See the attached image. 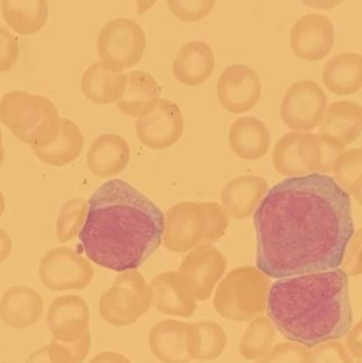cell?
I'll list each match as a JSON object with an SVG mask.
<instances>
[{"label": "cell", "mask_w": 362, "mask_h": 363, "mask_svg": "<svg viewBox=\"0 0 362 363\" xmlns=\"http://www.w3.org/2000/svg\"><path fill=\"white\" fill-rule=\"evenodd\" d=\"M89 203L84 199H72L61 207L57 220V237L61 243L76 238L86 219Z\"/></svg>", "instance_id": "d6a6232c"}, {"label": "cell", "mask_w": 362, "mask_h": 363, "mask_svg": "<svg viewBox=\"0 0 362 363\" xmlns=\"http://www.w3.org/2000/svg\"><path fill=\"white\" fill-rule=\"evenodd\" d=\"M19 57L16 38L9 30L0 28V72H10Z\"/></svg>", "instance_id": "74e56055"}, {"label": "cell", "mask_w": 362, "mask_h": 363, "mask_svg": "<svg viewBox=\"0 0 362 363\" xmlns=\"http://www.w3.org/2000/svg\"><path fill=\"white\" fill-rule=\"evenodd\" d=\"M40 281L51 291L85 289L94 279L93 266L68 247H55L43 256L38 268Z\"/></svg>", "instance_id": "8fae6325"}, {"label": "cell", "mask_w": 362, "mask_h": 363, "mask_svg": "<svg viewBox=\"0 0 362 363\" xmlns=\"http://www.w3.org/2000/svg\"><path fill=\"white\" fill-rule=\"evenodd\" d=\"M266 309L285 338L307 349L344 338L353 325L349 275L337 268L280 279Z\"/></svg>", "instance_id": "3957f363"}, {"label": "cell", "mask_w": 362, "mask_h": 363, "mask_svg": "<svg viewBox=\"0 0 362 363\" xmlns=\"http://www.w3.org/2000/svg\"><path fill=\"white\" fill-rule=\"evenodd\" d=\"M87 203L79 239L98 266L119 273L136 270L162 245L165 215L128 182H106Z\"/></svg>", "instance_id": "7a4b0ae2"}, {"label": "cell", "mask_w": 362, "mask_h": 363, "mask_svg": "<svg viewBox=\"0 0 362 363\" xmlns=\"http://www.w3.org/2000/svg\"><path fill=\"white\" fill-rule=\"evenodd\" d=\"M324 86L334 95L350 96L358 93L362 86V57L346 52L329 59L323 68Z\"/></svg>", "instance_id": "83f0119b"}, {"label": "cell", "mask_w": 362, "mask_h": 363, "mask_svg": "<svg viewBox=\"0 0 362 363\" xmlns=\"http://www.w3.org/2000/svg\"><path fill=\"white\" fill-rule=\"evenodd\" d=\"M216 0H167L172 14L185 23H196L210 15Z\"/></svg>", "instance_id": "e575fe53"}, {"label": "cell", "mask_w": 362, "mask_h": 363, "mask_svg": "<svg viewBox=\"0 0 362 363\" xmlns=\"http://www.w3.org/2000/svg\"><path fill=\"white\" fill-rule=\"evenodd\" d=\"M0 363H10V362H0Z\"/></svg>", "instance_id": "c3c4849f"}, {"label": "cell", "mask_w": 362, "mask_h": 363, "mask_svg": "<svg viewBox=\"0 0 362 363\" xmlns=\"http://www.w3.org/2000/svg\"><path fill=\"white\" fill-rule=\"evenodd\" d=\"M362 108L357 102H334L327 106L319 135L338 150H346L361 134Z\"/></svg>", "instance_id": "e0dca14e"}, {"label": "cell", "mask_w": 362, "mask_h": 363, "mask_svg": "<svg viewBox=\"0 0 362 363\" xmlns=\"http://www.w3.org/2000/svg\"><path fill=\"white\" fill-rule=\"evenodd\" d=\"M159 99L161 87L157 81L148 72L133 70L127 74V85L116 106L125 116L140 119L150 114Z\"/></svg>", "instance_id": "cb8c5ba5"}, {"label": "cell", "mask_w": 362, "mask_h": 363, "mask_svg": "<svg viewBox=\"0 0 362 363\" xmlns=\"http://www.w3.org/2000/svg\"><path fill=\"white\" fill-rule=\"evenodd\" d=\"M4 157H6V151H4V138H2V132L0 130V167L4 162Z\"/></svg>", "instance_id": "bcb514c9"}, {"label": "cell", "mask_w": 362, "mask_h": 363, "mask_svg": "<svg viewBox=\"0 0 362 363\" xmlns=\"http://www.w3.org/2000/svg\"><path fill=\"white\" fill-rule=\"evenodd\" d=\"M312 363H355L344 343L337 340L327 341L314 347L310 352Z\"/></svg>", "instance_id": "8d00e7d4"}, {"label": "cell", "mask_w": 362, "mask_h": 363, "mask_svg": "<svg viewBox=\"0 0 362 363\" xmlns=\"http://www.w3.org/2000/svg\"><path fill=\"white\" fill-rule=\"evenodd\" d=\"M222 205L210 201H184L168 209L164 220V247L172 253H187L203 243L225 237L230 219Z\"/></svg>", "instance_id": "277c9868"}, {"label": "cell", "mask_w": 362, "mask_h": 363, "mask_svg": "<svg viewBox=\"0 0 362 363\" xmlns=\"http://www.w3.org/2000/svg\"><path fill=\"white\" fill-rule=\"evenodd\" d=\"M338 185L361 204L362 199V150L361 148L344 150L332 169Z\"/></svg>", "instance_id": "1f68e13d"}, {"label": "cell", "mask_w": 362, "mask_h": 363, "mask_svg": "<svg viewBox=\"0 0 362 363\" xmlns=\"http://www.w3.org/2000/svg\"><path fill=\"white\" fill-rule=\"evenodd\" d=\"M256 266L271 279L339 268L355 234L350 196L329 174L287 178L254 213Z\"/></svg>", "instance_id": "6da1fadb"}, {"label": "cell", "mask_w": 362, "mask_h": 363, "mask_svg": "<svg viewBox=\"0 0 362 363\" xmlns=\"http://www.w3.org/2000/svg\"><path fill=\"white\" fill-rule=\"evenodd\" d=\"M131 150L123 136L103 134L94 140L87 152V166L94 176L106 179L121 174L129 165Z\"/></svg>", "instance_id": "603a6c76"}, {"label": "cell", "mask_w": 362, "mask_h": 363, "mask_svg": "<svg viewBox=\"0 0 362 363\" xmlns=\"http://www.w3.org/2000/svg\"><path fill=\"white\" fill-rule=\"evenodd\" d=\"M342 151L312 132L284 134L272 151L274 170L285 178L329 174Z\"/></svg>", "instance_id": "52a82bcc"}, {"label": "cell", "mask_w": 362, "mask_h": 363, "mask_svg": "<svg viewBox=\"0 0 362 363\" xmlns=\"http://www.w3.org/2000/svg\"><path fill=\"white\" fill-rule=\"evenodd\" d=\"M146 34L132 19H113L102 28L97 40V50L101 63L114 72L135 66L146 49Z\"/></svg>", "instance_id": "9c48e42d"}, {"label": "cell", "mask_w": 362, "mask_h": 363, "mask_svg": "<svg viewBox=\"0 0 362 363\" xmlns=\"http://www.w3.org/2000/svg\"><path fill=\"white\" fill-rule=\"evenodd\" d=\"M89 308L80 296L65 294L52 301L47 311V325L52 339L60 342H74L89 330Z\"/></svg>", "instance_id": "2e32d148"}, {"label": "cell", "mask_w": 362, "mask_h": 363, "mask_svg": "<svg viewBox=\"0 0 362 363\" xmlns=\"http://www.w3.org/2000/svg\"><path fill=\"white\" fill-rule=\"evenodd\" d=\"M212 47L201 40H191L181 47L172 63L174 79L185 86H199L214 74Z\"/></svg>", "instance_id": "ffe728a7"}, {"label": "cell", "mask_w": 362, "mask_h": 363, "mask_svg": "<svg viewBox=\"0 0 362 363\" xmlns=\"http://www.w3.org/2000/svg\"><path fill=\"white\" fill-rule=\"evenodd\" d=\"M12 253V239L10 235L0 228V264L4 262Z\"/></svg>", "instance_id": "b9f144b4"}, {"label": "cell", "mask_w": 362, "mask_h": 363, "mask_svg": "<svg viewBox=\"0 0 362 363\" xmlns=\"http://www.w3.org/2000/svg\"><path fill=\"white\" fill-rule=\"evenodd\" d=\"M261 78L253 68L235 64L223 70L217 83V97L223 110L231 114H246L261 99Z\"/></svg>", "instance_id": "5bb4252c"}, {"label": "cell", "mask_w": 362, "mask_h": 363, "mask_svg": "<svg viewBox=\"0 0 362 363\" xmlns=\"http://www.w3.org/2000/svg\"><path fill=\"white\" fill-rule=\"evenodd\" d=\"M153 306L163 315L191 318L197 311V301L179 271H166L150 283Z\"/></svg>", "instance_id": "ac0fdd59"}, {"label": "cell", "mask_w": 362, "mask_h": 363, "mask_svg": "<svg viewBox=\"0 0 362 363\" xmlns=\"http://www.w3.org/2000/svg\"><path fill=\"white\" fill-rule=\"evenodd\" d=\"M269 189L268 182L257 174H244L225 184L221 191V205L229 217L248 219Z\"/></svg>", "instance_id": "d6986e66"}, {"label": "cell", "mask_w": 362, "mask_h": 363, "mask_svg": "<svg viewBox=\"0 0 362 363\" xmlns=\"http://www.w3.org/2000/svg\"><path fill=\"white\" fill-rule=\"evenodd\" d=\"M4 211H6V201H4V194L0 190V219L4 216Z\"/></svg>", "instance_id": "7dc6e473"}, {"label": "cell", "mask_w": 362, "mask_h": 363, "mask_svg": "<svg viewBox=\"0 0 362 363\" xmlns=\"http://www.w3.org/2000/svg\"><path fill=\"white\" fill-rule=\"evenodd\" d=\"M232 152L244 161H257L269 152L271 133L265 123L256 117L244 116L232 123L229 131Z\"/></svg>", "instance_id": "7402d4cb"}, {"label": "cell", "mask_w": 362, "mask_h": 363, "mask_svg": "<svg viewBox=\"0 0 362 363\" xmlns=\"http://www.w3.org/2000/svg\"><path fill=\"white\" fill-rule=\"evenodd\" d=\"M26 363H51L48 357L47 347H40L31 354L26 360Z\"/></svg>", "instance_id": "ee69618b"}, {"label": "cell", "mask_w": 362, "mask_h": 363, "mask_svg": "<svg viewBox=\"0 0 362 363\" xmlns=\"http://www.w3.org/2000/svg\"><path fill=\"white\" fill-rule=\"evenodd\" d=\"M188 323L162 320L149 333V349L155 359L163 363H189L186 350Z\"/></svg>", "instance_id": "d4e9b609"}, {"label": "cell", "mask_w": 362, "mask_h": 363, "mask_svg": "<svg viewBox=\"0 0 362 363\" xmlns=\"http://www.w3.org/2000/svg\"><path fill=\"white\" fill-rule=\"evenodd\" d=\"M225 255L210 243L198 245L187 253L179 267L196 301L208 300L227 271Z\"/></svg>", "instance_id": "7c38bea8"}, {"label": "cell", "mask_w": 362, "mask_h": 363, "mask_svg": "<svg viewBox=\"0 0 362 363\" xmlns=\"http://www.w3.org/2000/svg\"><path fill=\"white\" fill-rule=\"evenodd\" d=\"M60 119L57 106L44 96L12 91L0 100V121L31 148L48 146L55 140Z\"/></svg>", "instance_id": "5b68a950"}, {"label": "cell", "mask_w": 362, "mask_h": 363, "mask_svg": "<svg viewBox=\"0 0 362 363\" xmlns=\"http://www.w3.org/2000/svg\"><path fill=\"white\" fill-rule=\"evenodd\" d=\"M153 306L152 290L136 270L120 272L99 301V313L106 323L125 328L136 323Z\"/></svg>", "instance_id": "ba28073f"}, {"label": "cell", "mask_w": 362, "mask_h": 363, "mask_svg": "<svg viewBox=\"0 0 362 363\" xmlns=\"http://www.w3.org/2000/svg\"><path fill=\"white\" fill-rule=\"evenodd\" d=\"M157 2V0H136V11H137V14H146Z\"/></svg>", "instance_id": "f6af8a7d"}, {"label": "cell", "mask_w": 362, "mask_h": 363, "mask_svg": "<svg viewBox=\"0 0 362 363\" xmlns=\"http://www.w3.org/2000/svg\"><path fill=\"white\" fill-rule=\"evenodd\" d=\"M84 148L80 128L67 118L60 119L59 133L48 146L32 148L40 161L51 167H65L76 161Z\"/></svg>", "instance_id": "4316f807"}, {"label": "cell", "mask_w": 362, "mask_h": 363, "mask_svg": "<svg viewBox=\"0 0 362 363\" xmlns=\"http://www.w3.org/2000/svg\"><path fill=\"white\" fill-rule=\"evenodd\" d=\"M127 85V74L114 72L101 62L91 64L81 79L83 95L89 101L101 106L116 104Z\"/></svg>", "instance_id": "484cf974"}, {"label": "cell", "mask_w": 362, "mask_h": 363, "mask_svg": "<svg viewBox=\"0 0 362 363\" xmlns=\"http://www.w3.org/2000/svg\"><path fill=\"white\" fill-rule=\"evenodd\" d=\"M276 328L268 315H257L249 322L239 342V354L246 360H259L271 350Z\"/></svg>", "instance_id": "4dcf8cb0"}, {"label": "cell", "mask_w": 362, "mask_h": 363, "mask_svg": "<svg viewBox=\"0 0 362 363\" xmlns=\"http://www.w3.org/2000/svg\"><path fill=\"white\" fill-rule=\"evenodd\" d=\"M348 339H346V350L351 356L357 359H361V337H362V328L361 321L357 322L354 328L348 332Z\"/></svg>", "instance_id": "ab89813d"}, {"label": "cell", "mask_w": 362, "mask_h": 363, "mask_svg": "<svg viewBox=\"0 0 362 363\" xmlns=\"http://www.w3.org/2000/svg\"><path fill=\"white\" fill-rule=\"evenodd\" d=\"M227 345V337L220 324L210 320L188 323L186 350L191 362L218 359Z\"/></svg>", "instance_id": "f1b7e54d"}, {"label": "cell", "mask_w": 362, "mask_h": 363, "mask_svg": "<svg viewBox=\"0 0 362 363\" xmlns=\"http://www.w3.org/2000/svg\"><path fill=\"white\" fill-rule=\"evenodd\" d=\"M269 289V277L257 267H238L219 281L213 305L223 319L250 321L265 313Z\"/></svg>", "instance_id": "8992f818"}, {"label": "cell", "mask_w": 362, "mask_h": 363, "mask_svg": "<svg viewBox=\"0 0 362 363\" xmlns=\"http://www.w3.org/2000/svg\"><path fill=\"white\" fill-rule=\"evenodd\" d=\"M138 140L151 150L171 148L184 133V117L176 102L161 98L154 110L137 119L135 125Z\"/></svg>", "instance_id": "4fadbf2b"}, {"label": "cell", "mask_w": 362, "mask_h": 363, "mask_svg": "<svg viewBox=\"0 0 362 363\" xmlns=\"http://www.w3.org/2000/svg\"><path fill=\"white\" fill-rule=\"evenodd\" d=\"M91 350V333L87 332L82 338L74 342H60L51 339L47 345L48 357L51 363H82Z\"/></svg>", "instance_id": "836d02e7"}, {"label": "cell", "mask_w": 362, "mask_h": 363, "mask_svg": "<svg viewBox=\"0 0 362 363\" xmlns=\"http://www.w3.org/2000/svg\"><path fill=\"white\" fill-rule=\"evenodd\" d=\"M89 363H132L129 358L116 352H102L91 358Z\"/></svg>", "instance_id": "60d3db41"}, {"label": "cell", "mask_w": 362, "mask_h": 363, "mask_svg": "<svg viewBox=\"0 0 362 363\" xmlns=\"http://www.w3.org/2000/svg\"><path fill=\"white\" fill-rule=\"evenodd\" d=\"M334 43L335 29L331 19L325 15H303L291 28V50L304 61L318 62L324 59L333 49Z\"/></svg>", "instance_id": "9a60e30c"}, {"label": "cell", "mask_w": 362, "mask_h": 363, "mask_svg": "<svg viewBox=\"0 0 362 363\" xmlns=\"http://www.w3.org/2000/svg\"><path fill=\"white\" fill-rule=\"evenodd\" d=\"M329 101L322 87L312 80H300L287 89L281 104L283 123L293 132H312L319 129Z\"/></svg>", "instance_id": "30bf717a"}, {"label": "cell", "mask_w": 362, "mask_h": 363, "mask_svg": "<svg viewBox=\"0 0 362 363\" xmlns=\"http://www.w3.org/2000/svg\"><path fill=\"white\" fill-rule=\"evenodd\" d=\"M361 230L354 234L351 239L346 253H344V259H342L341 266H344L342 270L348 275L352 277H358L361 274Z\"/></svg>", "instance_id": "f35d334b"}, {"label": "cell", "mask_w": 362, "mask_h": 363, "mask_svg": "<svg viewBox=\"0 0 362 363\" xmlns=\"http://www.w3.org/2000/svg\"><path fill=\"white\" fill-rule=\"evenodd\" d=\"M305 6L310 8L319 9V10H331L339 6L344 0H301Z\"/></svg>", "instance_id": "7bdbcfd3"}, {"label": "cell", "mask_w": 362, "mask_h": 363, "mask_svg": "<svg viewBox=\"0 0 362 363\" xmlns=\"http://www.w3.org/2000/svg\"><path fill=\"white\" fill-rule=\"evenodd\" d=\"M255 363H312L310 351L299 343L283 342L271 350Z\"/></svg>", "instance_id": "d590c367"}, {"label": "cell", "mask_w": 362, "mask_h": 363, "mask_svg": "<svg viewBox=\"0 0 362 363\" xmlns=\"http://www.w3.org/2000/svg\"><path fill=\"white\" fill-rule=\"evenodd\" d=\"M44 313L42 296L27 286H15L4 292L0 301V320L14 330L34 325Z\"/></svg>", "instance_id": "44dd1931"}, {"label": "cell", "mask_w": 362, "mask_h": 363, "mask_svg": "<svg viewBox=\"0 0 362 363\" xmlns=\"http://www.w3.org/2000/svg\"><path fill=\"white\" fill-rule=\"evenodd\" d=\"M1 11L4 21L15 33L32 35L46 25L48 0H1Z\"/></svg>", "instance_id": "f546056e"}]
</instances>
